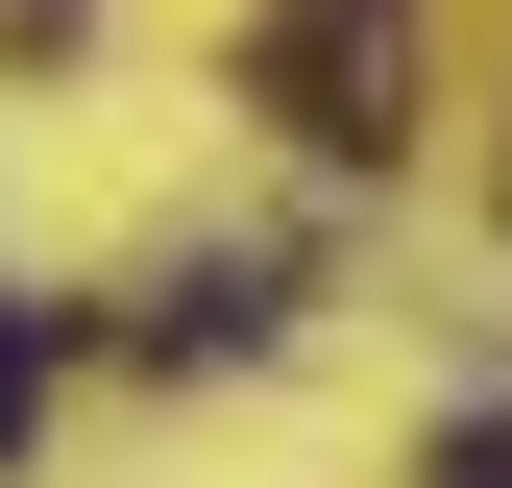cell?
Masks as SVG:
<instances>
[{"label": "cell", "mask_w": 512, "mask_h": 488, "mask_svg": "<svg viewBox=\"0 0 512 488\" xmlns=\"http://www.w3.org/2000/svg\"><path fill=\"white\" fill-rule=\"evenodd\" d=\"M269 98H293V122H317L342 171L391 147V49H366V0H293V25H269Z\"/></svg>", "instance_id": "6da1fadb"}, {"label": "cell", "mask_w": 512, "mask_h": 488, "mask_svg": "<svg viewBox=\"0 0 512 488\" xmlns=\"http://www.w3.org/2000/svg\"><path fill=\"white\" fill-rule=\"evenodd\" d=\"M269 293H293V269H244V244H220V269H171V293H147V366H244V342H269Z\"/></svg>", "instance_id": "7a4b0ae2"}, {"label": "cell", "mask_w": 512, "mask_h": 488, "mask_svg": "<svg viewBox=\"0 0 512 488\" xmlns=\"http://www.w3.org/2000/svg\"><path fill=\"white\" fill-rule=\"evenodd\" d=\"M25 415H49V318L0 293V464H25Z\"/></svg>", "instance_id": "3957f363"}, {"label": "cell", "mask_w": 512, "mask_h": 488, "mask_svg": "<svg viewBox=\"0 0 512 488\" xmlns=\"http://www.w3.org/2000/svg\"><path fill=\"white\" fill-rule=\"evenodd\" d=\"M439 488H512V415H464V440H439Z\"/></svg>", "instance_id": "277c9868"}]
</instances>
